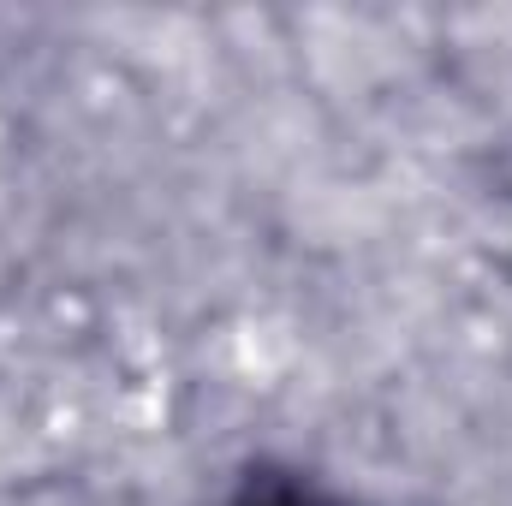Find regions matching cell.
<instances>
[{"label":"cell","mask_w":512,"mask_h":506,"mask_svg":"<svg viewBox=\"0 0 512 506\" xmlns=\"http://www.w3.org/2000/svg\"><path fill=\"white\" fill-rule=\"evenodd\" d=\"M227 506H352L346 495H334L322 477L298 471V465H280V459H256L239 471Z\"/></svg>","instance_id":"obj_1"}]
</instances>
